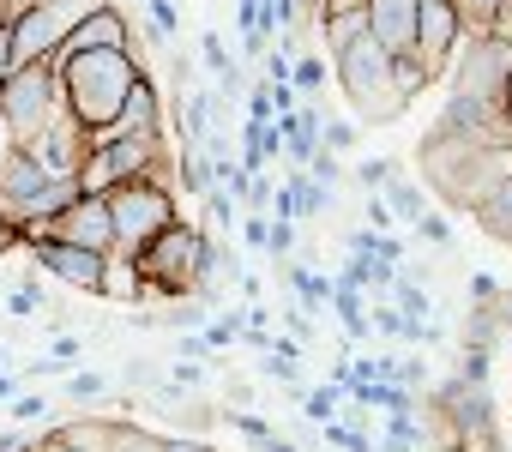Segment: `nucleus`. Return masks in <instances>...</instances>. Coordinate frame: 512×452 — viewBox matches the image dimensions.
I'll use <instances>...</instances> for the list:
<instances>
[{
	"label": "nucleus",
	"mask_w": 512,
	"mask_h": 452,
	"mask_svg": "<svg viewBox=\"0 0 512 452\" xmlns=\"http://www.w3.org/2000/svg\"><path fill=\"white\" fill-rule=\"evenodd\" d=\"M392 79H398V91H404V103H410V97H422V91L434 85V79L422 73V61H416V49H404V55H392Z\"/></svg>",
	"instance_id": "obj_23"
},
{
	"label": "nucleus",
	"mask_w": 512,
	"mask_h": 452,
	"mask_svg": "<svg viewBox=\"0 0 512 452\" xmlns=\"http://www.w3.org/2000/svg\"><path fill=\"white\" fill-rule=\"evenodd\" d=\"M368 37L386 55L416 49V0H368Z\"/></svg>",
	"instance_id": "obj_14"
},
{
	"label": "nucleus",
	"mask_w": 512,
	"mask_h": 452,
	"mask_svg": "<svg viewBox=\"0 0 512 452\" xmlns=\"http://www.w3.org/2000/svg\"><path fill=\"white\" fill-rule=\"evenodd\" d=\"M25 151H31L49 175H79V169H85V151H91V133L61 109V115L49 121V133H43L37 145H25Z\"/></svg>",
	"instance_id": "obj_11"
},
{
	"label": "nucleus",
	"mask_w": 512,
	"mask_h": 452,
	"mask_svg": "<svg viewBox=\"0 0 512 452\" xmlns=\"http://www.w3.org/2000/svg\"><path fill=\"white\" fill-rule=\"evenodd\" d=\"M247 115H253V121H278V103H272V85H253V91H247Z\"/></svg>",
	"instance_id": "obj_39"
},
{
	"label": "nucleus",
	"mask_w": 512,
	"mask_h": 452,
	"mask_svg": "<svg viewBox=\"0 0 512 452\" xmlns=\"http://www.w3.org/2000/svg\"><path fill=\"white\" fill-rule=\"evenodd\" d=\"M115 428H121L115 416H73V422H61V428L37 434L31 446H37V452H109Z\"/></svg>",
	"instance_id": "obj_13"
},
{
	"label": "nucleus",
	"mask_w": 512,
	"mask_h": 452,
	"mask_svg": "<svg viewBox=\"0 0 512 452\" xmlns=\"http://www.w3.org/2000/svg\"><path fill=\"white\" fill-rule=\"evenodd\" d=\"M284 326H290L296 338H308V332H314V320H308V308H290V314H284Z\"/></svg>",
	"instance_id": "obj_47"
},
{
	"label": "nucleus",
	"mask_w": 512,
	"mask_h": 452,
	"mask_svg": "<svg viewBox=\"0 0 512 452\" xmlns=\"http://www.w3.org/2000/svg\"><path fill=\"white\" fill-rule=\"evenodd\" d=\"M103 7V0H37L31 13H19L7 25V43H13V67H31V61H49L61 55V43Z\"/></svg>",
	"instance_id": "obj_7"
},
{
	"label": "nucleus",
	"mask_w": 512,
	"mask_h": 452,
	"mask_svg": "<svg viewBox=\"0 0 512 452\" xmlns=\"http://www.w3.org/2000/svg\"><path fill=\"white\" fill-rule=\"evenodd\" d=\"M7 308H13L19 320H31V314H43V308H49V296H43V290H37V278H31V284H19V290L7 296Z\"/></svg>",
	"instance_id": "obj_35"
},
{
	"label": "nucleus",
	"mask_w": 512,
	"mask_h": 452,
	"mask_svg": "<svg viewBox=\"0 0 512 452\" xmlns=\"http://www.w3.org/2000/svg\"><path fill=\"white\" fill-rule=\"evenodd\" d=\"M362 211H368V230H386V223H392V205H386L380 193H368V205H362Z\"/></svg>",
	"instance_id": "obj_45"
},
{
	"label": "nucleus",
	"mask_w": 512,
	"mask_h": 452,
	"mask_svg": "<svg viewBox=\"0 0 512 452\" xmlns=\"http://www.w3.org/2000/svg\"><path fill=\"white\" fill-rule=\"evenodd\" d=\"M163 452H211L199 434H163Z\"/></svg>",
	"instance_id": "obj_46"
},
{
	"label": "nucleus",
	"mask_w": 512,
	"mask_h": 452,
	"mask_svg": "<svg viewBox=\"0 0 512 452\" xmlns=\"http://www.w3.org/2000/svg\"><path fill=\"white\" fill-rule=\"evenodd\" d=\"M37 230L61 236V242H79L91 254H115V223H109V199L103 193H79L73 205H61L49 223H37Z\"/></svg>",
	"instance_id": "obj_10"
},
{
	"label": "nucleus",
	"mask_w": 512,
	"mask_h": 452,
	"mask_svg": "<svg viewBox=\"0 0 512 452\" xmlns=\"http://www.w3.org/2000/svg\"><path fill=\"white\" fill-rule=\"evenodd\" d=\"M109 452H163V434H145L139 422H121L115 440H109Z\"/></svg>",
	"instance_id": "obj_25"
},
{
	"label": "nucleus",
	"mask_w": 512,
	"mask_h": 452,
	"mask_svg": "<svg viewBox=\"0 0 512 452\" xmlns=\"http://www.w3.org/2000/svg\"><path fill=\"white\" fill-rule=\"evenodd\" d=\"M332 73H338V91H344V103H350V115L362 127H392L410 109L404 91H398V79H392V55L368 31L332 55Z\"/></svg>",
	"instance_id": "obj_3"
},
{
	"label": "nucleus",
	"mask_w": 512,
	"mask_h": 452,
	"mask_svg": "<svg viewBox=\"0 0 512 452\" xmlns=\"http://www.w3.org/2000/svg\"><path fill=\"white\" fill-rule=\"evenodd\" d=\"M31 7H37V0H7V13H13V19H19V13H31Z\"/></svg>",
	"instance_id": "obj_52"
},
{
	"label": "nucleus",
	"mask_w": 512,
	"mask_h": 452,
	"mask_svg": "<svg viewBox=\"0 0 512 452\" xmlns=\"http://www.w3.org/2000/svg\"><path fill=\"white\" fill-rule=\"evenodd\" d=\"M290 85H296L302 97H308V91H320V85H326V61H320V55H302V61H290Z\"/></svg>",
	"instance_id": "obj_30"
},
{
	"label": "nucleus",
	"mask_w": 512,
	"mask_h": 452,
	"mask_svg": "<svg viewBox=\"0 0 512 452\" xmlns=\"http://www.w3.org/2000/svg\"><path fill=\"white\" fill-rule=\"evenodd\" d=\"M422 175L452 211H476L512 175V139H488V133L434 121V133L422 139Z\"/></svg>",
	"instance_id": "obj_1"
},
{
	"label": "nucleus",
	"mask_w": 512,
	"mask_h": 452,
	"mask_svg": "<svg viewBox=\"0 0 512 452\" xmlns=\"http://www.w3.org/2000/svg\"><path fill=\"white\" fill-rule=\"evenodd\" d=\"M290 248H296V217H272V248H266V254H278V260H284Z\"/></svg>",
	"instance_id": "obj_42"
},
{
	"label": "nucleus",
	"mask_w": 512,
	"mask_h": 452,
	"mask_svg": "<svg viewBox=\"0 0 512 452\" xmlns=\"http://www.w3.org/2000/svg\"><path fill=\"white\" fill-rule=\"evenodd\" d=\"M199 260H205V230H199V223H181V217L169 223L157 242H145V248L133 254L145 290L163 296V302H181V296L199 290Z\"/></svg>",
	"instance_id": "obj_5"
},
{
	"label": "nucleus",
	"mask_w": 512,
	"mask_h": 452,
	"mask_svg": "<svg viewBox=\"0 0 512 452\" xmlns=\"http://www.w3.org/2000/svg\"><path fill=\"white\" fill-rule=\"evenodd\" d=\"M49 356L67 368V362H79V356H85V338H73V332H55V338H49Z\"/></svg>",
	"instance_id": "obj_41"
},
{
	"label": "nucleus",
	"mask_w": 512,
	"mask_h": 452,
	"mask_svg": "<svg viewBox=\"0 0 512 452\" xmlns=\"http://www.w3.org/2000/svg\"><path fill=\"white\" fill-rule=\"evenodd\" d=\"M338 398H344V386H320V392H308V398H302L308 422H332V416H338Z\"/></svg>",
	"instance_id": "obj_33"
},
{
	"label": "nucleus",
	"mask_w": 512,
	"mask_h": 452,
	"mask_svg": "<svg viewBox=\"0 0 512 452\" xmlns=\"http://www.w3.org/2000/svg\"><path fill=\"white\" fill-rule=\"evenodd\" d=\"M205 211H211L217 230H235V223H241V199H235L229 187H211V193H205Z\"/></svg>",
	"instance_id": "obj_26"
},
{
	"label": "nucleus",
	"mask_w": 512,
	"mask_h": 452,
	"mask_svg": "<svg viewBox=\"0 0 512 452\" xmlns=\"http://www.w3.org/2000/svg\"><path fill=\"white\" fill-rule=\"evenodd\" d=\"M7 410H13V422H43V416H49V398H43V392H13Z\"/></svg>",
	"instance_id": "obj_36"
},
{
	"label": "nucleus",
	"mask_w": 512,
	"mask_h": 452,
	"mask_svg": "<svg viewBox=\"0 0 512 452\" xmlns=\"http://www.w3.org/2000/svg\"><path fill=\"white\" fill-rule=\"evenodd\" d=\"M175 350H181L187 362H199V356H205V338H193V332H181V338H175Z\"/></svg>",
	"instance_id": "obj_48"
},
{
	"label": "nucleus",
	"mask_w": 512,
	"mask_h": 452,
	"mask_svg": "<svg viewBox=\"0 0 512 452\" xmlns=\"http://www.w3.org/2000/svg\"><path fill=\"white\" fill-rule=\"evenodd\" d=\"M332 308L344 314V326H350V338H368V314H362V290H350V284H332Z\"/></svg>",
	"instance_id": "obj_24"
},
{
	"label": "nucleus",
	"mask_w": 512,
	"mask_h": 452,
	"mask_svg": "<svg viewBox=\"0 0 512 452\" xmlns=\"http://www.w3.org/2000/svg\"><path fill=\"white\" fill-rule=\"evenodd\" d=\"M290 284H296V296H302L308 314H314V308H332V278H326V272H314V266H290Z\"/></svg>",
	"instance_id": "obj_20"
},
{
	"label": "nucleus",
	"mask_w": 512,
	"mask_h": 452,
	"mask_svg": "<svg viewBox=\"0 0 512 452\" xmlns=\"http://www.w3.org/2000/svg\"><path fill=\"white\" fill-rule=\"evenodd\" d=\"M488 37L512 43V0H500V7H494V19H488Z\"/></svg>",
	"instance_id": "obj_44"
},
{
	"label": "nucleus",
	"mask_w": 512,
	"mask_h": 452,
	"mask_svg": "<svg viewBox=\"0 0 512 452\" xmlns=\"http://www.w3.org/2000/svg\"><path fill=\"white\" fill-rule=\"evenodd\" d=\"M476 223H482L494 242H506V248H512V175H506L482 205H476Z\"/></svg>",
	"instance_id": "obj_18"
},
{
	"label": "nucleus",
	"mask_w": 512,
	"mask_h": 452,
	"mask_svg": "<svg viewBox=\"0 0 512 452\" xmlns=\"http://www.w3.org/2000/svg\"><path fill=\"white\" fill-rule=\"evenodd\" d=\"M31 266L49 272L55 284L79 290V296H103V266H109V254H91V248H79V242H61V236H49V230H31Z\"/></svg>",
	"instance_id": "obj_8"
},
{
	"label": "nucleus",
	"mask_w": 512,
	"mask_h": 452,
	"mask_svg": "<svg viewBox=\"0 0 512 452\" xmlns=\"http://www.w3.org/2000/svg\"><path fill=\"white\" fill-rule=\"evenodd\" d=\"M31 452H37V446H31Z\"/></svg>",
	"instance_id": "obj_53"
},
{
	"label": "nucleus",
	"mask_w": 512,
	"mask_h": 452,
	"mask_svg": "<svg viewBox=\"0 0 512 452\" xmlns=\"http://www.w3.org/2000/svg\"><path fill=\"white\" fill-rule=\"evenodd\" d=\"M55 115H61V79H55L49 61L13 67L7 79H0V121H7L13 145H37Z\"/></svg>",
	"instance_id": "obj_6"
},
{
	"label": "nucleus",
	"mask_w": 512,
	"mask_h": 452,
	"mask_svg": "<svg viewBox=\"0 0 512 452\" xmlns=\"http://www.w3.org/2000/svg\"><path fill=\"white\" fill-rule=\"evenodd\" d=\"M13 73V43H7V31H0V79Z\"/></svg>",
	"instance_id": "obj_49"
},
{
	"label": "nucleus",
	"mask_w": 512,
	"mask_h": 452,
	"mask_svg": "<svg viewBox=\"0 0 512 452\" xmlns=\"http://www.w3.org/2000/svg\"><path fill=\"white\" fill-rule=\"evenodd\" d=\"M494 296H500V278L494 272H476L470 278V308H494Z\"/></svg>",
	"instance_id": "obj_40"
},
{
	"label": "nucleus",
	"mask_w": 512,
	"mask_h": 452,
	"mask_svg": "<svg viewBox=\"0 0 512 452\" xmlns=\"http://www.w3.org/2000/svg\"><path fill=\"white\" fill-rule=\"evenodd\" d=\"M139 55L127 49H73L55 61V79H61V109L97 139V133H115L127 97H133V79H139Z\"/></svg>",
	"instance_id": "obj_2"
},
{
	"label": "nucleus",
	"mask_w": 512,
	"mask_h": 452,
	"mask_svg": "<svg viewBox=\"0 0 512 452\" xmlns=\"http://www.w3.org/2000/svg\"><path fill=\"white\" fill-rule=\"evenodd\" d=\"M452 7H458V19H464V37H488V19H494L500 0H452Z\"/></svg>",
	"instance_id": "obj_27"
},
{
	"label": "nucleus",
	"mask_w": 512,
	"mask_h": 452,
	"mask_svg": "<svg viewBox=\"0 0 512 452\" xmlns=\"http://www.w3.org/2000/svg\"><path fill=\"white\" fill-rule=\"evenodd\" d=\"M416 236L434 242V248H446V242H452V223H446L440 211H422V217H416Z\"/></svg>",
	"instance_id": "obj_37"
},
{
	"label": "nucleus",
	"mask_w": 512,
	"mask_h": 452,
	"mask_svg": "<svg viewBox=\"0 0 512 452\" xmlns=\"http://www.w3.org/2000/svg\"><path fill=\"white\" fill-rule=\"evenodd\" d=\"M103 199H109V223H115V254H139L145 242H157L169 223L181 217L175 181H151V175L115 181Z\"/></svg>",
	"instance_id": "obj_4"
},
{
	"label": "nucleus",
	"mask_w": 512,
	"mask_h": 452,
	"mask_svg": "<svg viewBox=\"0 0 512 452\" xmlns=\"http://www.w3.org/2000/svg\"><path fill=\"white\" fill-rule=\"evenodd\" d=\"M103 296L121 302V308H145V302H151V290H145L133 254H109V266H103Z\"/></svg>",
	"instance_id": "obj_16"
},
{
	"label": "nucleus",
	"mask_w": 512,
	"mask_h": 452,
	"mask_svg": "<svg viewBox=\"0 0 512 452\" xmlns=\"http://www.w3.org/2000/svg\"><path fill=\"white\" fill-rule=\"evenodd\" d=\"M386 205H392V217H404V223H416V217L428 211V193H422L416 181H404V175H392V181H386Z\"/></svg>",
	"instance_id": "obj_19"
},
{
	"label": "nucleus",
	"mask_w": 512,
	"mask_h": 452,
	"mask_svg": "<svg viewBox=\"0 0 512 452\" xmlns=\"http://www.w3.org/2000/svg\"><path fill=\"white\" fill-rule=\"evenodd\" d=\"M500 115H506V127H512V73H506V85H500Z\"/></svg>",
	"instance_id": "obj_50"
},
{
	"label": "nucleus",
	"mask_w": 512,
	"mask_h": 452,
	"mask_svg": "<svg viewBox=\"0 0 512 452\" xmlns=\"http://www.w3.org/2000/svg\"><path fill=\"white\" fill-rule=\"evenodd\" d=\"M13 392H19V380H13V374H0V404H13Z\"/></svg>",
	"instance_id": "obj_51"
},
{
	"label": "nucleus",
	"mask_w": 512,
	"mask_h": 452,
	"mask_svg": "<svg viewBox=\"0 0 512 452\" xmlns=\"http://www.w3.org/2000/svg\"><path fill=\"white\" fill-rule=\"evenodd\" d=\"M350 145H356V121H320V151L344 157Z\"/></svg>",
	"instance_id": "obj_31"
},
{
	"label": "nucleus",
	"mask_w": 512,
	"mask_h": 452,
	"mask_svg": "<svg viewBox=\"0 0 512 452\" xmlns=\"http://www.w3.org/2000/svg\"><path fill=\"white\" fill-rule=\"evenodd\" d=\"M229 428H235V434H247V440H266V434H272V422H260L253 410H229Z\"/></svg>",
	"instance_id": "obj_43"
},
{
	"label": "nucleus",
	"mask_w": 512,
	"mask_h": 452,
	"mask_svg": "<svg viewBox=\"0 0 512 452\" xmlns=\"http://www.w3.org/2000/svg\"><path fill=\"white\" fill-rule=\"evenodd\" d=\"M241 236H247L253 254H266V248H272V217H266V211H247V217H241Z\"/></svg>",
	"instance_id": "obj_34"
},
{
	"label": "nucleus",
	"mask_w": 512,
	"mask_h": 452,
	"mask_svg": "<svg viewBox=\"0 0 512 452\" xmlns=\"http://www.w3.org/2000/svg\"><path fill=\"white\" fill-rule=\"evenodd\" d=\"M199 61H205V67H211L217 79H223L229 67H241V61H235V55L223 49V31H205V37H199Z\"/></svg>",
	"instance_id": "obj_29"
},
{
	"label": "nucleus",
	"mask_w": 512,
	"mask_h": 452,
	"mask_svg": "<svg viewBox=\"0 0 512 452\" xmlns=\"http://www.w3.org/2000/svg\"><path fill=\"white\" fill-rule=\"evenodd\" d=\"M458 380H464V386H488V350H482V344H464V356H458Z\"/></svg>",
	"instance_id": "obj_32"
},
{
	"label": "nucleus",
	"mask_w": 512,
	"mask_h": 452,
	"mask_svg": "<svg viewBox=\"0 0 512 452\" xmlns=\"http://www.w3.org/2000/svg\"><path fill=\"white\" fill-rule=\"evenodd\" d=\"M392 175H398V169H392V163H386V157H368V163H356V181H362V187H368V193H374V187H386V181H392Z\"/></svg>",
	"instance_id": "obj_38"
},
{
	"label": "nucleus",
	"mask_w": 512,
	"mask_h": 452,
	"mask_svg": "<svg viewBox=\"0 0 512 452\" xmlns=\"http://www.w3.org/2000/svg\"><path fill=\"white\" fill-rule=\"evenodd\" d=\"M61 392H67L73 404H103V398H109V374H97V368H73Z\"/></svg>",
	"instance_id": "obj_22"
},
{
	"label": "nucleus",
	"mask_w": 512,
	"mask_h": 452,
	"mask_svg": "<svg viewBox=\"0 0 512 452\" xmlns=\"http://www.w3.org/2000/svg\"><path fill=\"white\" fill-rule=\"evenodd\" d=\"M241 332H247V308H223V314H211V320H205V332H199V338H205V350H229Z\"/></svg>",
	"instance_id": "obj_21"
},
{
	"label": "nucleus",
	"mask_w": 512,
	"mask_h": 452,
	"mask_svg": "<svg viewBox=\"0 0 512 452\" xmlns=\"http://www.w3.org/2000/svg\"><path fill=\"white\" fill-rule=\"evenodd\" d=\"M278 127H284V157L296 169H308V157L320 151V115L314 109H290V115H278Z\"/></svg>",
	"instance_id": "obj_17"
},
{
	"label": "nucleus",
	"mask_w": 512,
	"mask_h": 452,
	"mask_svg": "<svg viewBox=\"0 0 512 452\" xmlns=\"http://www.w3.org/2000/svg\"><path fill=\"white\" fill-rule=\"evenodd\" d=\"M392 290H398V314H410V320H422V314H428V290H422L410 272H398V278H392Z\"/></svg>",
	"instance_id": "obj_28"
},
{
	"label": "nucleus",
	"mask_w": 512,
	"mask_h": 452,
	"mask_svg": "<svg viewBox=\"0 0 512 452\" xmlns=\"http://www.w3.org/2000/svg\"><path fill=\"white\" fill-rule=\"evenodd\" d=\"M73 49H127V55H139V37H133V25L121 19L115 0H103V7L61 43V55H73ZM61 55H55V61H61Z\"/></svg>",
	"instance_id": "obj_12"
},
{
	"label": "nucleus",
	"mask_w": 512,
	"mask_h": 452,
	"mask_svg": "<svg viewBox=\"0 0 512 452\" xmlns=\"http://www.w3.org/2000/svg\"><path fill=\"white\" fill-rule=\"evenodd\" d=\"M464 49V19L452 0H416V61L428 79H446Z\"/></svg>",
	"instance_id": "obj_9"
},
{
	"label": "nucleus",
	"mask_w": 512,
	"mask_h": 452,
	"mask_svg": "<svg viewBox=\"0 0 512 452\" xmlns=\"http://www.w3.org/2000/svg\"><path fill=\"white\" fill-rule=\"evenodd\" d=\"M115 133H163V97H157V85H151L145 73L133 79V97H127Z\"/></svg>",
	"instance_id": "obj_15"
}]
</instances>
